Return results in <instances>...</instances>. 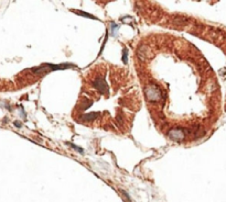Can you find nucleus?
<instances>
[{"label": "nucleus", "instance_id": "f257e3e1", "mask_svg": "<svg viewBox=\"0 0 226 202\" xmlns=\"http://www.w3.org/2000/svg\"><path fill=\"white\" fill-rule=\"evenodd\" d=\"M72 66L71 64H60V65H53V64H44L41 67H38L35 69H33L34 73H42V74H48L49 71H54V70L59 69H65V68Z\"/></svg>", "mask_w": 226, "mask_h": 202}, {"label": "nucleus", "instance_id": "f03ea898", "mask_svg": "<svg viewBox=\"0 0 226 202\" xmlns=\"http://www.w3.org/2000/svg\"><path fill=\"white\" fill-rule=\"evenodd\" d=\"M146 96H147V99L149 101H158L161 98V91L157 87L151 86V87L146 89Z\"/></svg>", "mask_w": 226, "mask_h": 202}, {"label": "nucleus", "instance_id": "7ed1b4c3", "mask_svg": "<svg viewBox=\"0 0 226 202\" xmlns=\"http://www.w3.org/2000/svg\"><path fill=\"white\" fill-rule=\"evenodd\" d=\"M168 136L174 142H182L185 138V134L182 129H171L168 132Z\"/></svg>", "mask_w": 226, "mask_h": 202}, {"label": "nucleus", "instance_id": "20e7f679", "mask_svg": "<svg viewBox=\"0 0 226 202\" xmlns=\"http://www.w3.org/2000/svg\"><path fill=\"white\" fill-rule=\"evenodd\" d=\"M94 87L96 88L100 93H104V92H107L108 89H107V85H106V82L104 80V78L99 77V78L95 79L94 82Z\"/></svg>", "mask_w": 226, "mask_h": 202}, {"label": "nucleus", "instance_id": "39448f33", "mask_svg": "<svg viewBox=\"0 0 226 202\" xmlns=\"http://www.w3.org/2000/svg\"><path fill=\"white\" fill-rule=\"evenodd\" d=\"M138 56L141 61H144V59L149 58V57L151 56V54H150V50H149V48H148V46H146V45H141V46L138 48Z\"/></svg>", "mask_w": 226, "mask_h": 202}, {"label": "nucleus", "instance_id": "423d86ee", "mask_svg": "<svg viewBox=\"0 0 226 202\" xmlns=\"http://www.w3.org/2000/svg\"><path fill=\"white\" fill-rule=\"evenodd\" d=\"M98 117V113H95V112H93V113H89V114H85V115H83L82 117V119L83 120H85V121H93V120H95V119Z\"/></svg>", "mask_w": 226, "mask_h": 202}, {"label": "nucleus", "instance_id": "0eeeda50", "mask_svg": "<svg viewBox=\"0 0 226 202\" xmlns=\"http://www.w3.org/2000/svg\"><path fill=\"white\" fill-rule=\"evenodd\" d=\"M72 11L75 12V13H77V14H79V16H82V17H86V18H89V19L97 20L96 17H94V16H92V14H89V13H86V12H84V11H81V10H72Z\"/></svg>", "mask_w": 226, "mask_h": 202}, {"label": "nucleus", "instance_id": "6e6552de", "mask_svg": "<svg viewBox=\"0 0 226 202\" xmlns=\"http://www.w3.org/2000/svg\"><path fill=\"white\" fill-rule=\"evenodd\" d=\"M119 30V25L116 24L115 22H111L110 23V31H111V34H113L114 37H116L117 35V31Z\"/></svg>", "mask_w": 226, "mask_h": 202}, {"label": "nucleus", "instance_id": "1a4fd4ad", "mask_svg": "<svg viewBox=\"0 0 226 202\" xmlns=\"http://www.w3.org/2000/svg\"><path fill=\"white\" fill-rule=\"evenodd\" d=\"M66 144H67V145H70V146H71L72 148H74V149H75V151H77V152H78L79 154H83V153H84V149H83V148H81V147H78V146H77V145H75V144H73V143H68V142H67V143H66Z\"/></svg>", "mask_w": 226, "mask_h": 202}, {"label": "nucleus", "instance_id": "9d476101", "mask_svg": "<svg viewBox=\"0 0 226 202\" xmlns=\"http://www.w3.org/2000/svg\"><path fill=\"white\" fill-rule=\"evenodd\" d=\"M122 62H124V64H127V62H128V50L127 48H124V50H122Z\"/></svg>", "mask_w": 226, "mask_h": 202}, {"label": "nucleus", "instance_id": "9b49d317", "mask_svg": "<svg viewBox=\"0 0 226 202\" xmlns=\"http://www.w3.org/2000/svg\"><path fill=\"white\" fill-rule=\"evenodd\" d=\"M14 125L17 126V127H21V123L20 122H14Z\"/></svg>", "mask_w": 226, "mask_h": 202}]
</instances>
